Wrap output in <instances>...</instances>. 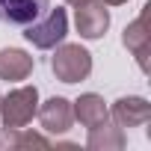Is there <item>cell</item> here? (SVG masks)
I'll use <instances>...</instances> for the list:
<instances>
[{
    "instance_id": "obj_1",
    "label": "cell",
    "mask_w": 151,
    "mask_h": 151,
    "mask_svg": "<svg viewBox=\"0 0 151 151\" xmlns=\"http://www.w3.org/2000/svg\"><path fill=\"white\" fill-rule=\"evenodd\" d=\"M50 68H53V74H56L62 83H77V80L89 77L92 56H89V50H83L80 45H62V47L53 53Z\"/></svg>"
},
{
    "instance_id": "obj_2",
    "label": "cell",
    "mask_w": 151,
    "mask_h": 151,
    "mask_svg": "<svg viewBox=\"0 0 151 151\" xmlns=\"http://www.w3.org/2000/svg\"><path fill=\"white\" fill-rule=\"evenodd\" d=\"M65 33H68V15H65V9H50L45 18H36L24 30L27 42L36 45V47H42V50L56 47L65 39Z\"/></svg>"
},
{
    "instance_id": "obj_3",
    "label": "cell",
    "mask_w": 151,
    "mask_h": 151,
    "mask_svg": "<svg viewBox=\"0 0 151 151\" xmlns=\"http://www.w3.org/2000/svg\"><path fill=\"white\" fill-rule=\"evenodd\" d=\"M36 104H39V92H36V86H21V89H15L12 95L3 98V104H0L3 124H6L9 130H21V127L33 119Z\"/></svg>"
},
{
    "instance_id": "obj_4",
    "label": "cell",
    "mask_w": 151,
    "mask_h": 151,
    "mask_svg": "<svg viewBox=\"0 0 151 151\" xmlns=\"http://www.w3.org/2000/svg\"><path fill=\"white\" fill-rule=\"evenodd\" d=\"M47 3L50 0H0V21L27 27L47 12Z\"/></svg>"
},
{
    "instance_id": "obj_5",
    "label": "cell",
    "mask_w": 151,
    "mask_h": 151,
    "mask_svg": "<svg viewBox=\"0 0 151 151\" xmlns=\"http://www.w3.org/2000/svg\"><path fill=\"white\" fill-rule=\"evenodd\" d=\"M107 27H110L107 3H92V0L77 3V30L83 39H101Z\"/></svg>"
},
{
    "instance_id": "obj_6",
    "label": "cell",
    "mask_w": 151,
    "mask_h": 151,
    "mask_svg": "<svg viewBox=\"0 0 151 151\" xmlns=\"http://www.w3.org/2000/svg\"><path fill=\"white\" fill-rule=\"evenodd\" d=\"M39 122H42V127L50 130V133L68 130V127H71V107H68V101H65V98H50V101L39 110Z\"/></svg>"
},
{
    "instance_id": "obj_7",
    "label": "cell",
    "mask_w": 151,
    "mask_h": 151,
    "mask_svg": "<svg viewBox=\"0 0 151 151\" xmlns=\"http://www.w3.org/2000/svg\"><path fill=\"white\" fill-rule=\"evenodd\" d=\"M33 71V56H27L18 47L0 50V77L3 80H24Z\"/></svg>"
},
{
    "instance_id": "obj_8",
    "label": "cell",
    "mask_w": 151,
    "mask_h": 151,
    "mask_svg": "<svg viewBox=\"0 0 151 151\" xmlns=\"http://www.w3.org/2000/svg\"><path fill=\"white\" fill-rule=\"evenodd\" d=\"M113 119L122 127H133V124H145L148 122V101L145 98H122L113 107Z\"/></svg>"
},
{
    "instance_id": "obj_9",
    "label": "cell",
    "mask_w": 151,
    "mask_h": 151,
    "mask_svg": "<svg viewBox=\"0 0 151 151\" xmlns=\"http://www.w3.org/2000/svg\"><path fill=\"white\" fill-rule=\"evenodd\" d=\"M74 116H77L80 124H86V127H98V124L107 122V107H104V101L98 95H83L77 101V107H74Z\"/></svg>"
},
{
    "instance_id": "obj_10",
    "label": "cell",
    "mask_w": 151,
    "mask_h": 151,
    "mask_svg": "<svg viewBox=\"0 0 151 151\" xmlns=\"http://www.w3.org/2000/svg\"><path fill=\"white\" fill-rule=\"evenodd\" d=\"M122 142H124V139H122V133H119V130H113V136H101V133L92 127V136H89V148H101V145H116V148H119Z\"/></svg>"
},
{
    "instance_id": "obj_11",
    "label": "cell",
    "mask_w": 151,
    "mask_h": 151,
    "mask_svg": "<svg viewBox=\"0 0 151 151\" xmlns=\"http://www.w3.org/2000/svg\"><path fill=\"white\" fill-rule=\"evenodd\" d=\"M15 145H47V142H45L42 136H30V133H27V136H21V139H15Z\"/></svg>"
},
{
    "instance_id": "obj_12",
    "label": "cell",
    "mask_w": 151,
    "mask_h": 151,
    "mask_svg": "<svg viewBox=\"0 0 151 151\" xmlns=\"http://www.w3.org/2000/svg\"><path fill=\"white\" fill-rule=\"evenodd\" d=\"M101 3H110V6H119V3H124V0H101Z\"/></svg>"
},
{
    "instance_id": "obj_13",
    "label": "cell",
    "mask_w": 151,
    "mask_h": 151,
    "mask_svg": "<svg viewBox=\"0 0 151 151\" xmlns=\"http://www.w3.org/2000/svg\"><path fill=\"white\" fill-rule=\"evenodd\" d=\"M68 3H74V6H77V3H83V0H68Z\"/></svg>"
}]
</instances>
